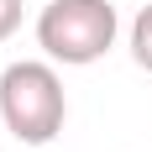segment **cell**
I'll return each instance as SVG.
<instances>
[{"instance_id":"7a4b0ae2","label":"cell","mask_w":152,"mask_h":152,"mask_svg":"<svg viewBox=\"0 0 152 152\" xmlns=\"http://www.w3.org/2000/svg\"><path fill=\"white\" fill-rule=\"evenodd\" d=\"M121 11L115 0H47L37 11V47L63 68H89L115 47Z\"/></svg>"},{"instance_id":"6da1fadb","label":"cell","mask_w":152,"mask_h":152,"mask_svg":"<svg viewBox=\"0 0 152 152\" xmlns=\"http://www.w3.org/2000/svg\"><path fill=\"white\" fill-rule=\"evenodd\" d=\"M0 121L21 147H47L63 131L68 94H63L53 58H21L11 68H0Z\"/></svg>"},{"instance_id":"3957f363","label":"cell","mask_w":152,"mask_h":152,"mask_svg":"<svg viewBox=\"0 0 152 152\" xmlns=\"http://www.w3.org/2000/svg\"><path fill=\"white\" fill-rule=\"evenodd\" d=\"M126 47H131V63L142 74H152V5H142L126 26Z\"/></svg>"},{"instance_id":"277c9868","label":"cell","mask_w":152,"mask_h":152,"mask_svg":"<svg viewBox=\"0 0 152 152\" xmlns=\"http://www.w3.org/2000/svg\"><path fill=\"white\" fill-rule=\"evenodd\" d=\"M26 21V0H0V42H11Z\"/></svg>"}]
</instances>
